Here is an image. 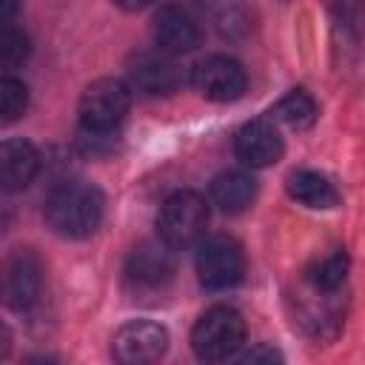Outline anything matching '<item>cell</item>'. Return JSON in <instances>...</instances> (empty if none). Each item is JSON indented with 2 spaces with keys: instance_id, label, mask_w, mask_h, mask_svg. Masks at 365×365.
I'll use <instances>...</instances> for the list:
<instances>
[{
  "instance_id": "52a82bcc",
  "label": "cell",
  "mask_w": 365,
  "mask_h": 365,
  "mask_svg": "<svg viewBox=\"0 0 365 365\" xmlns=\"http://www.w3.org/2000/svg\"><path fill=\"white\" fill-rule=\"evenodd\" d=\"M125 288L131 294H157L174 277V248L163 240L140 242L125 259Z\"/></svg>"
},
{
  "instance_id": "7c38bea8",
  "label": "cell",
  "mask_w": 365,
  "mask_h": 365,
  "mask_svg": "<svg viewBox=\"0 0 365 365\" xmlns=\"http://www.w3.org/2000/svg\"><path fill=\"white\" fill-rule=\"evenodd\" d=\"M151 34L163 54H188L200 46V26L188 11L177 6H163L154 14Z\"/></svg>"
},
{
  "instance_id": "7a4b0ae2",
  "label": "cell",
  "mask_w": 365,
  "mask_h": 365,
  "mask_svg": "<svg viewBox=\"0 0 365 365\" xmlns=\"http://www.w3.org/2000/svg\"><path fill=\"white\" fill-rule=\"evenodd\" d=\"M242 342H245V322H242L240 311H234L228 305L208 308L191 331V348L205 362L231 359Z\"/></svg>"
},
{
  "instance_id": "9c48e42d",
  "label": "cell",
  "mask_w": 365,
  "mask_h": 365,
  "mask_svg": "<svg viewBox=\"0 0 365 365\" xmlns=\"http://www.w3.org/2000/svg\"><path fill=\"white\" fill-rule=\"evenodd\" d=\"M165 348H168V331L163 325L145 322V319L125 322L111 339V354L123 365L154 362L165 354Z\"/></svg>"
},
{
  "instance_id": "6da1fadb",
  "label": "cell",
  "mask_w": 365,
  "mask_h": 365,
  "mask_svg": "<svg viewBox=\"0 0 365 365\" xmlns=\"http://www.w3.org/2000/svg\"><path fill=\"white\" fill-rule=\"evenodd\" d=\"M103 205L106 202H103L100 188L71 180V182H60L57 188H51V194L46 197L43 214L54 234L66 240H83L97 231L103 220Z\"/></svg>"
},
{
  "instance_id": "3957f363",
  "label": "cell",
  "mask_w": 365,
  "mask_h": 365,
  "mask_svg": "<svg viewBox=\"0 0 365 365\" xmlns=\"http://www.w3.org/2000/svg\"><path fill=\"white\" fill-rule=\"evenodd\" d=\"M208 225V205L197 191H177L171 194L160 214H157V231L160 240L171 248H188L202 240Z\"/></svg>"
},
{
  "instance_id": "e0dca14e",
  "label": "cell",
  "mask_w": 365,
  "mask_h": 365,
  "mask_svg": "<svg viewBox=\"0 0 365 365\" xmlns=\"http://www.w3.org/2000/svg\"><path fill=\"white\" fill-rule=\"evenodd\" d=\"M29 57V37L14 26H0V77L20 68Z\"/></svg>"
},
{
  "instance_id": "d6986e66",
  "label": "cell",
  "mask_w": 365,
  "mask_h": 365,
  "mask_svg": "<svg viewBox=\"0 0 365 365\" xmlns=\"http://www.w3.org/2000/svg\"><path fill=\"white\" fill-rule=\"evenodd\" d=\"M348 274V257L345 254H334L328 259H322L311 274H308V285L317 291H328L336 294L342 288V279Z\"/></svg>"
},
{
  "instance_id": "8fae6325",
  "label": "cell",
  "mask_w": 365,
  "mask_h": 365,
  "mask_svg": "<svg viewBox=\"0 0 365 365\" xmlns=\"http://www.w3.org/2000/svg\"><path fill=\"white\" fill-rule=\"evenodd\" d=\"M234 151H237V157L245 165L265 168V165H274L282 157L285 143H282V137H279V131H277L274 123H268V120H251V123H245L237 131Z\"/></svg>"
},
{
  "instance_id": "7402d4cb",
  "label": "cell",
  "mask_w": 365,
  "mask_h": 365,
  "mask_svg": "<svg viewBox=\"0 0 365 365\" xmlns=\"http://www.w3.org/2000/svg\"><path fill=\"white\" fill-rule=\"evenodd\" d=\"M9 351H11V331H9V325L0 319V359H3Z\"/></svg>"
},
{
  "instance_id": "5bb4252c",
  "label": "cell",
  "mask_w": 365,
  "mask_h": 365,
  "mask_svg": "<svg viewBox=\"0 0 365 365\" xmlns=\"http://www.w3.org/2000/svg\"><path fill=\"white\" fill-rule=\"evenodd\" d=\"M254 197H257V180L248 171L231 168V171H222L211 180V200L225 214L245 211L254 202Z\"/></svg>"
},
{
  "instance_id": "ac0fdd59",
  "label": "cell",
  "mask_w": 365,
  "mask_h": 365,
  "mask_svg": "<svg viewBox=\"0 0 365 365\" xmlns=\"http://www.w3.org/2000/svg\"><path fill=\"white\" fill-rule=\"evenodd\" d=\"M26 106H29L26 86L17 77L3 74L0 77V125H9L14 120H20L23 111H26Z\"/></svg>"
},
{
  "instance_id": "44dd1931",
  "label": "cell",
  "mask_w": 365,
  "mask_h": 365,
  "mask_svg": "<svg viewBox=\"0 0 365 365\" xmlns=\"http://www.w3.org/2000/svg\"><path fill=\"white\" fill-rule=\"evenodd\" d=\"M20 9V0H0V26H6Z\"/></svg>"
},
{
  "instance_id": "603a6c76",
  "label": "cell",
  "mask_w": 365,
  "mask_h": 365,
  "mask_svg": "<svg viewBox=\"0 0 365 365\" xmlns=\"http://www.w3.org/2000/svg\"><path fill=\"white\" fill-rule=\"evenodd\" d=\"M120 9H125V11H137V9H145L148 3H154V0H114Z\"/></svg>"
},
{
  "instance_id": "ba28073f",
  "label": "cell",
  "mask_w": 365,
  "mask_h": 365,
  "mask_svg": "<svg viewBox=\"0 0 365 365\" xmlns=\"http://www.w3.org/2000/svg\"><path fill=\"white\" fill-rule=\"evenodd\" d=\"M194 88L214 103H231L245 91V68L222 54H211L191 68Z\"/></svg>"
},
{
  "instance_id": "9a60e30c",
  "label": "cell",
  "mask_w": 365,
  "mask_h": 365,
  "mask_svg": "<svg viewBox=\"0 0 365 365\" xmlns=\"http://www.w3.org/2000/svg\"><path fill=\"white\" fill-rule=\"evenodd\" d=\"M285 188H288V197L305 208H334L339 202V191L319 171H308V168L291 171L285 180Z\"/></svg>"
},
{
  "instance_id": "4fadbf2b",
  "label": "cell",
  "mask_w": 365,
  "mask_h": 365,
  "mask_svg": "<svg viewBox=\"0 0 365 365\" xmlns=\"http://www.w3.org/2000/svg\"><path fill=\"white\" fill-rule=\"evenodd\" d=\"M37 171H40V154L29 140L14 137L0 143V188L23 191L26 185H31Z\"/></svg>"
},
{
  "instance_id": "2e32d148",
  "label": "cell",
  "mask_w": 365,
  "mask_h": 365,
  "mask_svg": "<svg viewBox=\"0 0 365 365\" xmlns=\"http://www.w3.org/2000/svg\"><path fill=\"white\" fill-rule=\"evenodd\" d=\"M271 120H277L294 131H305L317 120V103L305 91H291L271 108Z\"/></svg>"
},
{
  "instance_id": "277c9868",
  "label": "cell",
  "mask_w": 365,
  "mask_h": 365,
  "mask_svg": "<svg viewBox=\"0 0 365 365\" xmlns=\"http://www.w3.org/2000/svg\"><path fill=\"white\" fill-rule=\"evenodd\" d=\"M128 106H131V88L120 80H111V77H103V80H94L83 97H80V123H83V131H94V134H108L114 131L123 117L128 114Z\"/></svg>"
},
{
  "instance_id": "8992f818",
  "label": "cell",
  "mask_w": 365,
  "mask_h": 365,
  "mask_svg": "<svg viewBox=\"0 0 365 365\" xmlns=\"http://www.w3.org/2000/svg\"><path fill=\"white\" fill-rule=\"evenodd\" d=\"M43 288V265L37 254L17 248L0 262V302L11 311H29Z\"/></svg>"
},
{
  "instance_id": "30bf717a",
  "label": "cell",
  "mask_w": 365,
  "mask_h": 365,
  "mask_svg": "<svg viewBox=\"0 0 365 365\" xmlns=\"http://www.w3.org/2000/svg\"><path fill=\"white\" fill-rule=\"evenodd\" d=\"M128 88L145 94V97H163L177 91L180 86V68L174 66V60L168 54H151L143 51L137 57H131L128 63Z\"/></svg>"
},
{
  "instance_id": "ffe728a7",
  "label": "cell",
  "mask_w": 365,
  "mask_h": 365,
  "mask_svg": "<svg viewBox=\"0 0 365 365\" xmlns=\"http://www.w3.org/2000/svg\"><path fill=\"white\" fill-rule=\"evenodd\" d=\"M274 359H279V354L268 345H257L242 356V362H274Z\"/></svg>"
},
{
  "instance_id": "5b68a950",
  "label": "cell",
  "mask_w": 365,
  "mask_h": 365,
  "mask_svg": "<svg viewBox=\"0 0 365 365\" xmlns=\"http://www.w3.org/2000/svg\"><path fill=\"white\" fill-rule=\"evenodd\" d=\"M194 265H197V277L205 288L222 291V288H231L240 282V277L245 271V254L234 237L214 234V237L200 240Z\"/></svg>"
}]
</instances>
